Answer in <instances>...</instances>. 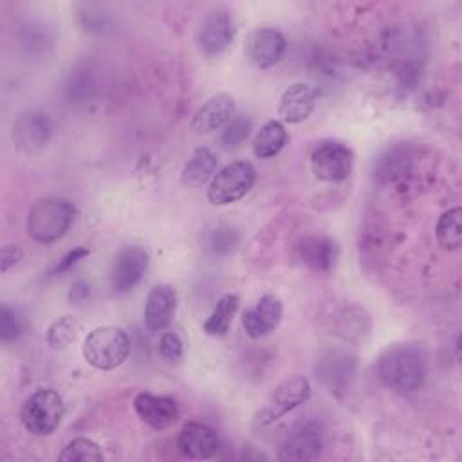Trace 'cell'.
<instances>
[{
	"label": "cell",
	"mask_w": 462,
	"mask_h": 462,
	"mask_svg": "<svg viewBox=\"0 0 462 462\" xmlns=\"http://www.w3.org/2000/svg\"><path fill=\"white\" fill-rule=\"evenodd\" d=\"M256 170L249 161H235L215 173L208 188V200L213 206H227L249 193L254 186Z\"/></svg>",
	"instance_id": "5b68a950"
},
{
	"label": "cell",
	"mask_w": 462,
	"mask_h": 462,
	"mask_svg": "<svg viewBox=\"0 0 462 462\" xmlns=\"http://www.w3.org/2000/svg\"><path fill=\"white\" fill-rule=\"evenodd\" d=\"M215 168H217L215 153L206 146H199L193 150L191 157L182 166L180 182L188 188L202 186L204 182H208L213 177Z\"/></svg>",
	"instance_id": "ffe728a7"
},
{
	"label": "cell",
	"mask_w": 462,
	"mask_h": 462,
	"mask_svg": "<svg viewBox=\"0 0 462 462\" xmlns=\"http://www.w3.org/2000/svg\"><path fill=\"white\" fill-rule=\"evenodd\" d=\"M76 218V206L60 197H49L38 200L27 213L25 229L27 235L38 244L58 242L72 226Z\"/></svg>",
	"instance_id": "7a4b0ae2"
},
{
	"label": "cell",
	"mask_w": 462,
	"mask_h": 462,
	"mask_svg": "<svg viewBox=\"0 0 462 462\" xmlns=\"http://www.w3.org/2000/svg\"><path fill=\"white\" fill-rule=\"evenodd\" d=\"M236 25L227 9L217 7L208 11L197 27V45L204 54L222 52L235 38Z\"/></svg>",
	"instance_id": "9c48e42d"
},
{
	"label": "cell",
	"mask_w": 462,
	"mask_h": 462,
	"mask_svg": "<svg viewBox=\"0 0 462 462\" xmlns=\"http://www.w3.org/2000/svg\"><path fill=\"white\" fill-rule=\"evenodd\" d=\"M318 90L307 83H294L283 90L278 103V116L283 123H303L316 108Z\"/></svg>",
	"instance_id": "e0dca14e"
},
{
	"label": "cell",
	"mask_w": 462,
	"mask_h": 462,
	"mask_svg": "<svg viewBox=\"0 0 462 462\" xmlns=\"http://www.w3.org/2000/svg\"><path fill=\"white\" fill-rule=\"evenodd\" d=\"M88 294H90L88 283H85L83 280H78V282L72 283V287L69 291V300L72 303H81V301H85L88 298Z\"/></svg>",
	"instance_id": "1f68e13d"
},
{
	"label": "cell",
	"mask_w": 462,
	"mask_h": 462,
	"mask_svg": "<svg viewBox=\"0 0 462 462\" xmlns=\"http://www.w3.org/2000/svg\"><path fill=\"white\" fill-rule=\"evenodd\" d=\"M238 301H240L238 296L233 292L220 296L215 309L204 321V332L208 336H226L231 321H233V316L238 309Z\"/></svg>",
	"instance_id": "7402d4cb"
},
{
	"label": "cell",
	"mask_w": 462,
	"mask_h": 462,
	"mask_svg": "<svg viewBox=\"0 0 462 462\" xmlns=\"http://www.w3.org/2000/svg\"><path fill=\"white\" fill-rule=\"evenodd\" d=\"M426 372V356L417 345H392L377 359L379 381L397 395L417 392Z\"/></svg>",
	"instance_id": "6da1fadb"
},
{
	"label": "cell",
	"mask_w": 462,
	"mask_h": 462,
	"mask_svg": "<svg viewBox=\"0 0 462 462\" xmlns=\"http://www.w3.org/2000/svg\"><path fill=\"white\" fill-rule=\"evenodd\" d=\"M321 435L316 426L301 424L294 428L282 442L278 458L283 462H307L314 460L321 453Z\"/></svg>",
	"instance_id": "9a60e30c"
},
{
	"label": "cell",
	"mask_w": 462,
	"mask_h": 462,
	"mask_svg": "<svg viewBox=\"0 0 462 462\" xmlns=\"http://www.w3.org/2000/svg\"><path fill=\"white\" fill-rule=\"evenodd\" d=\"M58 458L63 462H99L105 458V455L94 440L87 437H76L67 442Z\"/></svg>",
	"instance_id": "484cf974"
},
{
	"label": "cell",
	"mask_w": 462,
	"mask_h": 462,
	"mask_svg": "<svg viewBox=\"0 0 462 462\" xmlns=\"http://www.w3.org/2000/svg\"><path fill=\"white\" fill-rule=\"evenodd\" d=\"M298 254L305 265L318 273H328L339 256L337 242L327 235H307L298 244Z\"/></svg>",
	"instance_id": "d6986e66"
},
{
	"label": "cell",
	"mask_w": 462,
	"mask_h": 462,
	"mask_svg": "<svg viewBox=\"0 0 462 462\" xmlns=\"http://www.w3.org/2000/svg\"><path fill=\"white\" fill-rule=\"evenodd\" d=\"M287 139H289V135H287L283 123L271 119L254 135L253 152L258 159L274 157L283 150V146L287 144Z\"/></svg>",
	"instance_id": "44dd1931"
},
{
	"label": "cell",
	"mask_w": 462,
	"mask_h": 462,
	"mask_svg": "<svg viewBox=\"0 0 462 462\" xmlns=\"http://www.w3.org/2000/svg\"><path fill=\"white\" fill-rule=\"evenodd\" d=\"M79 332H81V323L76 318L61 316L49 325L45 339L52 348H67L78 339Z\"/></svg>",
	"instance_id": "d4e9b609"
},
{
	"label": "cell",
	"mask_w": 462,
	"mask_h": 462,
	"mask_svg": "<svg viewBox=\"0 0 462 462\" xmlns=\"http://www.w3.org/2000/svg\"><path fill=\"white\" fill-rule=\"evenodd\" d=\"M81 354L90 366L97 370H114L126 361L130 354V337L121 327H97L83 339Z\"/></svg>",
	"instance_id": "3957f363"
},
{
	"label": "cell",
	"mask_w": 462,
	"mask_h": 462,
	"mask_svg": "<svg viewBox=\"0 0 462 462\" xmlns=\"http://www.w3.org/2000/svg\"><path fill=\"white\" fill-rule=\"evenodd\" d=\"M148 271V253L137 245L123 247L110 269V287L114 292L123 294L132 291Z\"/></svg>",
	"instance_id": "30bf717a"
},
{
	"label": "cell",
	"mask_w": 462,
	"mask_h": 462,
	"mask_svg": "<svg viewBox=\"0 0 462 462\" xmlns=\"http://www.w3.org/2000/svg\"><path fill=\"white\" fill-rule=\"evenodd\" d=\"M238 231L227 224H211L202 235V247L217 256L231 253L238 245Z\"/></svg>",
	"instance_id": "cb8c5ba5"
},
{
	"label": "cell",
	"mask_w": 462,
	"mask_h": 462,
	"mask_svg": "<svg viewBox=\"0 0 462 462\" xmlns=\"http://www.w3.org/2000/svg\"><path fill=\"white\" fill-rule=\"evenodd\" d=\"M235 117V99L226 92L208 97L191 117V130L195 134H211L224 128Z\"/></svg>",
	"instance_id": "5bb4252c"
},
{
	"label": "cell",
	"mask_w": 462,
	"mask_h": 462,
	"mask_svg": "<svg viewBox=\"0 0 462 462\" xmlns=\"http://www.w3.org/2000/svg\"><path fill=\"white\" fill-rule=\"evenodd\" d=\"M249 130H251V121L247 117L236 116L224 126L222 135H220V143L227 148L229 146H238L249 135Z\"/></svg>",
	"instance_id": "4316f807"
},
{
	"label": "cell",
	"mask_w": 462,
	"mask_h": 462,
	"mask_svg": "<svg viewBox=\"0 0 462 462\" xmlns=\"http://www.w3.org/2000/svg\"><path fill=\"white\" fill-rule=\"evenodd\" d=\"M309 397H310V384L305 377L294 375L291 379H285L271 392L263 406L256 411L254 422L260 428L271 426L276 420H280L283 415L298 408L300 404L307 402Z\"/></svg>",
	"instance_id": "8992f818"
},
{
	"label": "cell",
	"mask_w": 462,
	"mask_h": 462,
	"mask_svg": "<svg viewBox=\"0 0 462 462\" xmlns=\"http://www.w3.org/2000/svg\"><path fill=\"white\" fill-rule=\"evenodd\" d=\"M90 254L88 247H76L72 251H69L52 269V274H63L67 271H70L74 265H78L83 258H87Z\"/></svg>",
	"instance_id": "f546056e"
},
{
	"label": "cell",
	"mask_w": 462,
	"mask_h": 462,
	"mask_svg": "<svg viewBox=\"0 0 462 462\" xmlns=\"http://www.w3.org/2000/svg\"><path fill=\"white\" fill-rule=\"evenodd\" d=\"M218 444L215 430L202 422H186L177 437V449L191 460L211 458L217 453Z\"/></svg>",
	"instance_id": "2e32d148"
},
{
	"label": "cell",
	"mask_w": 462,
	"mask_h": 462,
	"mask_svg": "<svg viewBox=\"0 0 462 462\" xmlns=\"http://www.w3.org/2000/svg\"><path fill=\"white\" fill-rule=\"evenodd\" d=\"M20 260H22V249L18 245H4L2 247V256H0L2 273H7Z\"/></svg>",
	"instance_id": "4dcf8cb0"
},
{
	"label": "cell",
	"mask_w": 462,
	"mask_h": 462,
	"mask_svg": "<svg viewBox=\"0 0 462 462\" xmlns=\"http://www.w3.org/2000/svg\"><path fill=\"white\" fill-rule=\"evenodd\" d=\"M134 410L144 424H148L152 430H157V431L168 430L179 419V406L175 399L164 397V395H153L148 392L135 395Z\"/></svg>",
	"instance_id": "4fadbf2b"
},
{
	"label": "cell",
	"mask_w": 462,
	"mask_h": 462,
	"mask_svg": "<svg viewBox=\"0 0 462 462\" xmlns=\"http://www.w3.org/2000/svg\"><path fill=\"white\" fill-rule=\"evenodd\" d=\"M354 168L352 150L339 141H327L314 148L310 155L312 173L325 182L345 180Z\"/></svg>",
	"instance_id": "52a82bcc"
},
{
	"label": "cell",
	"mask_w": 462,
	"mask_h": 462,
	"mask_svg": "<svg viewBox=\"0 0 462 462\" xmlns=\"http://www.w3.org/2000/svg\"><path fill=\"white\" fill-rule=\"evenodd\" d=\"M283 305L278 296L263 294L254 307L242 314V327L251 339H260L271 334L282 321Z\"/></svg>",
	"instance_id": "7c38bea8"
},
{
	"label": "cell",
	"mask_w": 462,
	"mask_h": 462,
	"mask_svg": "<svg viewBox=\"0 0 462 462\" xmlns=\"http://www.w3.org/2000/svg\"><path fill=\"white\" fill-rule=\"evenodd\" d=\"M287 51L285 36L271 25L254 27L245 36L244 52L256 69H269L282 61Z\"/></svg>",
	"instance_id": "ba28073f"
},
{
	"label": "cell",
	"mask_w": 462,
	"mask_h": 462,
	"mask_svg": "<svg viewBox=\"0 0 462 462\" xmlns=\"http://www.w3.org/2000/svg\"><path fill=\"white\" fill-rule=\"evenodd\" d=\"M63 413L65 404L61 395L52 388H40L23 401L20 420L31 435L47 437L60 426Z\"/></svg>",
	"instance_id": "277c9868"
},
{
	"label": "cell",
	"mask_w": 462,
	"mask_h": 462,
	"mask_svg": "<svg viewBox=\"0 0 462 462\" xmlns=\"http://www.w3.org/2000/svg\"><path fill=\"white\" fill-rule=\"evenodd\" d=\"M52 134V121L45 112L31 110L16 117L13 123L14 146L23 153L40 152Z\"/></svg>",
	"instance_id": "8fae6325"
},
{
	"label": "cell",
	"mask_w": 462,
	"mask_h": 462,
	"mask_svg": "<svg viewBox=\"0 0 462 462\" xmlns=\"http://www.w3.org/2000/svg\"><path fill=\"white\" fill-rule=\"evenodd\" d=\"M462 209L451 208L448 211H444L439 220H437V227H435V236L440 247L444 249H458L462 245Z\"/></svg>",
	"instance_id": "603a6c76"
},
{
	"label": "cell",
	"mask_w": 462,
	"mask_h": 462,
	"mask_svg": "<svg viewBox=\"0 0 462 462\" xmlns=\"http://www.w3.org/2000/svg\"><path fill=\"white\" fill-rule=\"evenodd\" d=\"M182 350H184L182 339L175 330L162 332V336L159 339V354L164 361H168V363L179 361L182 357Z\"/></svg>",
	"instance_id": "83f0119b"
},
{
	"label": "cell",
	"mask_w": 462,
	"mask_h": 462,
	"mask_svg": "<svg viewBox=\"0 0 462 462\" xmlns=\"http://www.w3.org/2000/svg\"><path fill=\"white\" fill-rule=\"evenodd\" d=\"M175 309H177L175 289L166 283L153 285L144 303V323L148 330L152 332L164 330L171 323Z\"/></svg>",
	"instance_id": "ac0fdd59"
},
{
	"label": "cell",
	"mask_w": 462,
	"mask_h": 462,
	"mask_svg": "<svg viewBox=\"0 0 462 462\" xmlns=\"http://www.w3.org/2000/svg\"><path fill=\"white\" fill-rule=\"evenodd\" d=\"M23 327L20 318L16 316V312L13 309H9L7 305H2L0 310V337L2 341H13L22 334Z\"/></svg>",
	"instance_id": "f1b7e54d"
}]
</instances>
